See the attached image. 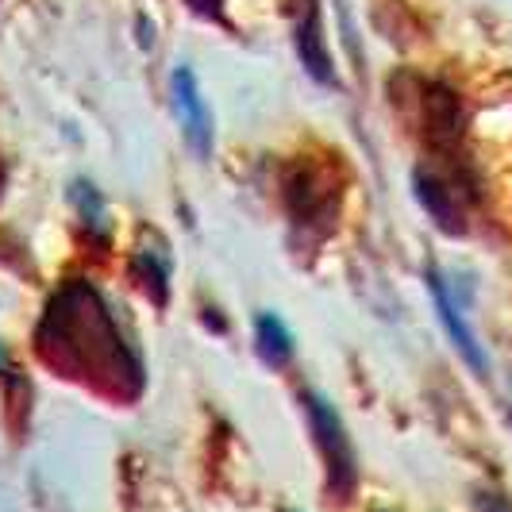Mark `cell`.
<instances>
[{"instance_id": "7a4b0ae2", "label": "cell", "mask_w": 512, "mask_h": 512, "mask_svg": "<svg viewBox=\"0 0 512 512\" xmlns=\"http://www.w3.org/2000/svg\"><path fill=\"white\" fill-rule=\"evenodd\" d=\"M305 409L308 420H312L316 447H320L324 466H328V486H332L335 497H351V489L359 482V466H355V447H351V439L343 432V420L316 393H305Z\"/></svg>"}, {"instance_id": "ba28073f", "label": "cell", "mask_w": 512, "mask_h": 512, "mask_svg": "<svg viewBox=\"0 0 512 512\" xmlns=\"http://www.w3.org/2000/svg\"><path fill=\"white\" fill-rule=\"evenodd\" d=\"M135 270H139V278H143L147 289L154 293V301H166V266L143 255V258H135Z\"/></svg>"}, {"instance_id": "9c48e42d", "label": "cell", "mask_w": 512, "mask_h": 512, "mask_svg": "<svg viewBox=\"0 0 512 512\" xmlns=\"http://www.w3.org/2000/svg\"><path fill=\"white\" fill-rule=\"evenodd\" d=\"M189 8L197 16H205V20H220L224 16V0H189Z\"/></svg>"}, {"instance_id": "52a82bcc", "label": "cell", "mask_w": 512, "mask_h": 512, "mask_svg": "<svg viewBox=\"0 0 512 512\" xmlns=\"http://www.w3.org/2000/svg\"><path fill=\"white\" fill-rule=\"evenodd\" d=\"M255 347L262 362H270V366H285V362L293 359V335L285 328L278 316H258L255 324Z\"/></svg>"}, {"instance_id": "6da1fadb", "label": "cell", "mask_w": 512, "mask_h": 512, "mask_svg": "<svg viewBox=\"0 0 512 512\" xmlns=\"http://www.w3.org/2000/svg\"><path fill=\"white\" fill-rule=\"evenodd\" d=\"M39 355L51 362V370L120 397H135L143 385L135 355L124 347L101 297L85 285H66L51 301L39 324Z\"/></svg>"}, {"instance_id": "5b68a950", "label": "cell", "mask_w": 512, "mask_h": 512, "mask_svg": "<svg viewBox=\"0 0 512 512\" xmlns=\"http://www.w3.org/2000/svg\"><path fill=\"white\" fill-rule=\"evenodd\" d=\"M432 297H436V308L439 316H443V324H447V332L455 339V347L462 351V359L470 362L478 374H486V355H482V347H478V339L470 335V328L462 324V316L455 312V301H451V293H447V285L439 282L436 274H432Z\"/></svg>"}, {"instance_id": "3957f363", "label": "cell", "mask_w": 512, "mask_h": 512, "mask_svg": "<svg viewBox=\"0 0 512 512\" xmlns=\"http://www.w3.org/2000/svg\"><path fill=\"white\" fill-rule=\"evenodd\" d=\"M293 39H297V54L301 66L316 77L320 85H332V54L324 43V27H320V0H297V16H293Z\"/></svg>"}, {"instance_id": "30bf717a", "label": "cell", "mask_w": 512, "mask_h": 512, "mask_svg": "<svg viewBox=\"0 0 512 512\" xmlns=\"http://www.w3.org/2000/svg\"><path fill=\"white\" fill-rule=\"evenodd\" d=\"M478 505H482V512H512V505L505 497H482Z\"/></svg>"}, {"instance_id": "277c9868", "label": "cell", "mask_w": 512, "mask_h": 512, "mask_svg": "<svg viewBox=\"0 0 512 512\" xmlns=\"http://www.w3.org/2000/svg\"><path fill=\"white\" fill-rule=\"evenodd\" d=\"M174 104H178L181 131L189 135L193 151L208 154V147H212V116H208L205 101H201L193 70H174Z\"/></svg>"}, {"instance_id": "8992f818", "label": "cell", "mask_w": 512, "mask_h": 512, "mask_svg": "<svg viewBox=\"0 0 512 512\" xmlns=\"http://www.w3.org/2000/svg\"><path fill=\"white\" fill-rule=\"evenodd\" d=\"M416 197H420V205L432 212V220H436L443 231H462L459 205H455L451 189H447L439 178H432V174H416Z\"/></svg>"}]
</instances>
